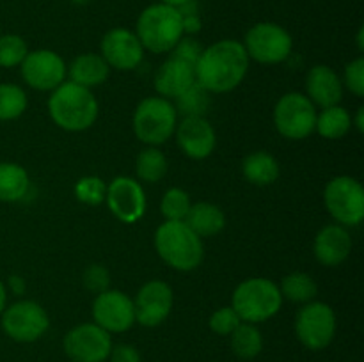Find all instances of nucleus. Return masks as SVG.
Here are the masks:
<instances>
[{
	"label": "nucleus",
	"instance_id": "obj_33",
	"mask_svg": "<svg viewBox=\"0 0 364 362\" xmlns=\"http://www.w3.org/2000/svg\"><path fill=\"white\" fill-rule=\"evenodd\" d=\"M31 52L25 39L18 34L0 35V67H20L27 53Z\"/></svg>",
	"mask_w": 364,
	"mask_h": 362
},
{
	"label": "nucleus",
	"instance_id": "obj_36",
	"mask_svg": "<svg viewBox=\"0 0 364 362\" xmlns=\"http://www.w3.org/2000/svg\"><path fill=\"white\" fill-rule=\"evenodd\" d=\"M343 87H347L348 91L352 92L358 98H363L364 96V59L363 57H358V59L350 60V62L345 66L343 78Z\"/></svg>",
	"mask_w": 364,
	"mask_h": 362
},
{
	"label": "nucleus",
	"instance_id": "obj_26",
	"mask_svg": "<svg viewBox=\"0 0 364 362\" xmlns=\"http://www.w3.org/2000/svg\"><path fill=\"white\" fill-rule=\"evenodd\" d=\"M228 337H230L231 351L242 361H252L262 353L263 334L255 323L242 322Z\"/></svg>",
	"mask_w": 364,
	"mask_h": 362
},
{
	"label": "nucleus",
	"instance_id": "obj_40",
	"mask_svg": "<svg viewBox=\"0 0 364 362\" xmlns=\"http://www.w3.org/2000/svg\"><path fill=\"white\" fill-rule=\"evenodd\" d=\"M107 361L109 362H142V357H141V351H139L137 348L132 346V344L123 343V344H116V346H112Z\"/></svg>",
	"mask_w": 364,
	"mask_h": 362
},
{
	"label": "nucleus",
	"instance_id": "obj_43",
	"mask_svg": "<svg viewBox=\"0 0 364 362\" xmlns=\"http://www.w3.org/2000/svg\"><path fill=\"white\" fill-rule=\"evenodd\" d=\"M6 307H7V286L0 280V314H2Z\"/></svg>",
	"mask_w": 364,
	"mask_h": 362
},
{
	"label": "nucleus",
	"instance_id": "obj_29",
	"mask_svg": "<svg viewBox=\"0 0 364 362\" xmlns=\"http://www.w3.org/2000/svg\"><path fill=\"white\" fill-rule=\"evenodd\" d=\"M167 163L166 155L160 151L155 146H148L142 149L135 160V174L144 183H159L166 177L167 174Z\"/></svg>",
	"mask_w": 364,
	"mask_h": 362
},
{
	"label": "nucleus",
	"instance_id": "obj_16",
	"mask_svg": "<svg viewBox=\"0 0 364 362\" xmlns=\"http://www.w3.org/2000/svg\"><path fill=\"white\" fill-rule=\"evenodd\" d=\"M105 202L112 215L124 224H135L146 213L144 188L130 176H117L107 185Z\"/></svg>",
	"mask_w": 364,
	"mask_h": 362
},
{
	"label": "nucleus",
	"instance_id": "obj_23",
	"mask_svg": "<svg viewBox=\"0 0 364 362\" xmlns=\"http://www.w3.org/2000/svg\"><path fill=\"white\" fill-rule=\"evenodd\" d=\"M199 238H210L219 234L226 226V215L213 202H196L191 206L183 220Z\"/></svg>",
	"mask_w": 364,
	"mask_h": 362
},
{
	"label": "nucleus",
	"instance_id": "obj_7",
	"mask_svg": "<svg viewBox=\"0 0 364 362\" xmlns=\"http://www.w3.org/2000/svg\"><path fill=\"white\" fill-rule=\"evenodd\" d=\"M336 312L326 302L302 304L295 316V334L308 350H326L336 336Z\"/></svg>",
	"mask_w": 364,
	"mask_h": 362
},
{
	"label": "nucleus",
	"instance_id": "obj_13",
	"mask_svg": "<svg viewBox=\"0 0 364 362\" xmlns=\"http://www.w3.org/2000/svg\"><path fill=\"white\" fill-rule=\"evenodd\" d=\"M20 73L28 87L52 92L63 82H66L68 66L57 52L39 48L27 53L23 62L20 64Z\"/></svg>",
	"mask_w": 364,
	"mask_h": 362
},
{
	"label": "nucleus",
	"instance_id": "obj_1",
	"mask_svg": "<svg viewBox=\"0 0 364 362\" xmlns=\"http://www.w3.org/2000/svg\"><path fill=\"white\" fill-rule=\"evenodd\" d=\"M249 60L240 41L220 39L208 48H203L196 62V82L210 94L230 92L244 82Z\"/></svg>",
	"mask_w": 364,
	"mask_h": 362
},
{
	"label": "nucleus",
	"instance_id": "obj_11",
	"mask_svg": "<svg viewBox=\"0 0 364 362\" xmlns=\"http://www.w3.org/2000/svg\"><path fill=\"white\" fill-rule=\"evenodd\" d=\"M316 106L302 92H287L274 106V126L290 141H302L315 131Z\"/></svg>",
	"mask_w": 364,
	"mask_h": 362
},
{
	"label": "nucleus",
	"instance_id": "obj_4",
	"mask_svg": "<svg viewBox=\"0 0 364 362\" xmlns=\"http://www.w3.org/2000/svg\"><path fill=\"white\" fill-rule=\"evenodd\" d=\"M135 34L148 52L169 53L185 35L180 11L162 2L151 4L139 14Z\"/></svg>",
	"mask_w": 364,
	"mask_h": 362
},
{
	"label": "nucleus",
	"instance_id": "obj_46",
	"mask_svg": "<svg viewBox=\"0 0 364 362\" xmlns=\"http://www.w3.org/2000/svg\"><path fill=\"white\" fill-rule=\"evenodd\" d=\"M71 4H75V6H87V4H91L92 0H70Z\"/></svg>",
	"mask_w": 364,
	"mask_h": 362
},
{
	"label": "nucleus",
	"instance_id": "obj_18",
	"mask_svg": "<svg viewBox=\"0 0 364 362\" xmlns=\"http://www.w3.org/2000/svg\"><path fill=\"white\" fill-rule=\"evenodd\" d=\"M178 148L192 160H205L217 146V135L206 117H183L176 124Z\"/></svg>",
	"mask_w": 364,
	"mask_h": 362
},
{
	"label": "nucleus",
	"instance_id": "obj_6",
	"mask_svg": "<svg viewBox=\"0 0 364 362\" xmlns=\"http://www.w3.org/2000/svg\"><path fill=\"white\" fill-rule=\"evenodd\" d=\"M178 124V114L171 99L162 96H149L135 106L132 117V128L135 137L146 146L166 144L174 135Z\"/></svg>",
	"mask_w": 364,
	"mask_h": 362
},
{
	"label": "nucleus",
	"instance_id": "obj_10",
	"mask_svg": "<svg viewBox=\"0 0 364 362\" xmlns=\"http://www.w3.org/2000/svg\"><path fill=\"white\" fill-rule=\"evenodd\" d=\"M4 334L16 343H34L50 329V316L36 300H18L0 314Z\"/></svg>",
	"mask_w": 364,
	"mask_h": 362
},
{
	"label": "nucleus",
	"instance_id": "obj_9",
	"mask_svg": "<svg viewBox=\"0 0 364 362\" xmlns=\"http://www.w3.org/2000/svg\"><path fill=\"white\" fill-rule=\"evenodd\" d=\"M242 45L249 59L259 64H279L291 55L294 38L281 25L259 21L249 28Z\"/></svg>",
	"mask_w": 364,
	"mask_h": 362
},
{
	"label": "nucleus",
	"instance_id": "obj_41",
	"mask_svg": "<svg viewBox=\"0 0 364 362\" xmlns=\"http://www.w3.org/2000/svg\"><path fill=\"white\" fill-rule=\"evenodd\" d=\"M9 290L14 295H21L25 291V280L20 275H11L9 277Z\"/></svg>",
	"mask_w": 364,
	"mask_h": 362
},
{
	"label": "nucleus",
	"instance_id": "obj_35",
	"mask_svg": "<svg viewBox=\"0 0 364 362\" xmlns=\"http://www.w3.org/2000/svg\"><path fill=\"white\" fill-rule=\"evenodd\" d=\"M240 323L242 319L238 318V314L235 312V309L231 307V305L217 309L208 319L210 329H212V332H215L217 336H230Z\"/></svg>",
	"mask_w": 364,
	"mask_h": 362
},
{
	"label": "nucleus",
	"instance_id": "obj_30",
	"mask_svg": "<svg viewBox=\"0 0 364 362\" xmlns=\"http://www.w3.org/2000/svg\"><path fill=\"white\" fill-rule=\"evenodd\" d=\"M176 114L181 117H205L210 106V92L196 82L194 85L173 99Z\"/></svg>",
	"mask_w": 364,
	"mask_h": 362
},
{
	"label": "nucleus",
	"instance_id": "obj_37",
	"mask_svg": "<svg viewBox=\"0 0 364 362\" xmlns=\"http://www.w3.org/2000/svg\"><path fill=\"white\" fill-rule=\"evenodd\" d=\"M82 283H84L85 290H89L91 293L98 295V293H102V291L109 290L110 273L105 266L91 265L85 268L84 275H82Z\"/></svg>",
	"mask_w": 364,
	"mask_h": 362
},
{
	"label": "nucleus",
	"instance_id": "obj_8",
	"mask_svg": "<svg viewBox=\"0 0 364 362\" xmlns=\"http://www.w3.org/2000/svg\"><path fill=\"white\" fill-rule=\"evenodd\" d=\"M323 202L340 226L355 227L364 219V188L355 177L336 176L326 185Z\"/></svg>",
	"mask_w": 364,
	"mask_h": 362
},
{
	"label": "nucleus",
	"instance_id": "obj_39",
	"mask_svg": "<svg viewBox=\"0 0 364 362\" xmlns=\"http://www.w3.org/2000/svg\"><path fill=\"white\" fill-rule=\"evenodd\" d=\"M178 11H180L181 21H183L185 35L198 34L203 27V21H201V14H199L196 0H191V2L185 4V6H181Z\"/></svg>",
	"mask_w": 364,
	"mask_h": 362
},
{
	"label": "nucleus",
	"instance_id": "obj_2",
	"mask_svg": "<svg viewBox=\"0 0 364 362\" xmlns=\"http://www.w3.org/2000/svg\"><path fill=\"white\" fill-rule=\"evenodd\" d=\"M48 114L60 130L84 131L98 119L100 105L91 89L68 80L50 92Z\"/></svg>",
	"mask_w": 364,
	"mask_h": 362
},
{
	"label": "nucleus",
	"instance_id": "obj_42",
	"mask_svg": "<svg viewBox=\"0 0 364 362\" xmlns=\"http://www.w3.org/2000/svg\"><path fill=\"white\" fill-rule=\"evenodd\" d=\"M352 124H355V128H358L359 133H363L364 131V109L363 106H359L358 109V116H355V121H352Z\"/></svg>",
	"mask_w": 364,
	"mask_h": 362
},
{
	"label": "nucleus",
	"instance_id": "obj_27",
	"mask_svg": "<svg viewBox=\"0 0 364 362\" xmlns=\"http://www.w3.org/2000/svg\"><path fill=\"white\" fill-rule=\"evenodd\" d=\"M350 128L352 117L345 106H327V109H322V112L316 114L315 131H318L323 138L338 141V138L345 137L350 131Z\"/></svg>",
	"mask_w": 364,
	"mask_h": 362
},
{
	"label": "nucleus",
	"instance_id": "obj_34",
	"mask_svg": "<svg viewBox=\"0 0 364 362\" xmlns=\"http://www.w3.org/2000/svg\"><path fill=\"white\" fill-rule=\"evenodd\" d=\"M75 195L84 204L98 206L105 202L107 183L100 176H84L75 185Z\"/></svg>",
	"mask_w": 364,
	"mask_h": 362
},
{
	"label": "nucleus",
	"instance_id": "obj_3",
	"mask_svg": "<svg viewBox=\"0 0 364 362\" xmlns=\"http://www.w3.org/2000/svg\"><path fill=\"white\" fill-rule=\"evenodd\" d=\"M155 248L160 259L178 272H192L205 258L203 238L183 220H166L155 233Z\"/></svg>",
	"mask_w": 364,
	"mask_h": 362
},
{
	"label": "nucleus",
	"instance_id": "obj_25",
	"mask_svg": "<svg viewBox=\"0 0 364 362\" xmlns=\"http://www.w3.org/2000/svg\"><path fill=\"white\" fill-rule=\"evenodd\" d=\"M28 172L14 162H0V202H18L28 194Z\"/></svg>",
	"mask_w": 364,
	"mask_h": 362
},
{
	"label": "nucleus",
	"instance_id": "obj_20",
	"mask_svg": "<svg viewBox=\"0 0 364 362\" xmlns=\"http://www.w3.org/2000/svg\"><path fill=\"white\" fill-rule=\"evenodd\" d=\"M306 96L320 109L340 105L343 98V82L333 67L316 64L306 75Z\"/></svg>",
	"mask_w": 364,
	"mask_h": 362
},
{
	"label": "nucleus",
	"instance_id": "obj_22",
	"mask_svg": "<svg viewBox=\"0 0 364 362\" xmlns=\"http://www.w3.org/2000/svg\"><path fill=\"white\" fill-rule=\"evenodd\" d=\"M110 75L109 64L105 62L100 53H80L71 60L68 66V77L73 84L82 85L85 89H92L107 82Z\"/></svg>",
	"mask_w": 364,
	"mask_h": 362
},
{
	"label": "nucleus",
	"instance_id": "obj_19",
	"mask_svg": "<svg viewBox=\"0 0 364 362\" xmlns=\"http://www.w3.org/2000/svg\"><path fill=\"white\" fill-rule=\"evenodd\" d=\"M313 252L320 265L323 266H340L347 261L352 252V238L347 227L340 224H329L316 233Z\"/></svg>",
	"mask_w": 364,
	"mask_h": 362
},
{
	"label": "nucleus",
	"instance_id": "obj_32",
	"mask_svg": "<svg viewBox=\"0 0 364 362\" xmlns=\"http://www.w3.org/2000/svg\"><path fill=\"white\" fill-rule=\"evenodd\" d=\"M191 206V195H188L183 188L173 187L162 195V201H160V213H162L166 220H185Z\"/></svg>",
	"mask_w": 364,
	"mask_h": 362
},
{
	"label": "nucleus",
	"instance_id": "obj_17",
	"mask_svg": "<svg viewBox=\"0 0 364 362\" xmlns=\"http://www.w3.org/2000/svg\"><path fill=\"white\" fill-rule=\"evenodd\" d=\"M100 55L105 59L110 70L132 71L139 67L144 59V46L139 41L137 34L130 28H110L102 38Z\"/></svg>",
	"mask_w": 364,
	"mask_h": 362
},
{
	"label": "nucleus",
	"instance_id": "obj_44",
	"mask_svg": "<svg viewBox=\"0 0 364 362\" xmlns=\"http://www.w3.org/2000/svg\"><path fill=\"white\" fill-rule=\"evenodd\" d=\"M162 4H166V6H171V7H176V9H180L181 6H185V4H188L191 0H160Z\"/></svg>",
	"mask_w": 364,
	"mask_h": 362
},
{
	"label": "nucleus",
	"instance_id": "obj_31",
	"mask_svg": "<svg viewBox=\"0 0 364 362\" xmlns=\"http://www.w3.org/2000/svg\"><path fill=\"white\" fill-rule=\"evenodd\" d=\"M27 92L16 84H0V121H14L27 110Z\"/></svg>",
	"mask_w": 364,
	"mask_h": 362
},
{
	"label": "nucleus",
	"instance_id": "obj_5",
	"mask_svg": "<svg viewBox=\"0 0 364 362\" xmlns=\"http://www.w3.org/2000/svg\"><path fill=\"white\" fill-rule=\"evenodd\" d=\"M231 307L245 323H263L274 318L283 307L279 284L267 277H251L235 287Z\"/></svg>",
	"mask_w": 364,
	"mask_h": 362
},
{
	"label": "nucleus",
	"instance_id": "obj_14",
	"mask_svg": "<svg viewBox=\"0 0 364 362\" xmlns=\"http://www.w3.org/2000/svg\"><path fill=\"white\" fill-rule=\"evenodd\" d=\"M92 322L109 334H123L135 325L134 298L119 290H105L96 295L91 307Z\"/></svg>",
	"mask_w": 364,
	"mask_h": 362
},
{
	"label": "nucleus",
	"instance_id": "obj_15",
	"mask_svg": "<svg viewBox=\"0 0 364 362\" xmlns=\"http://www.w3.org/2000/svg\"><path fill=\"white\" fill-rule=\"evenodd\" d=\"M174 305V293L167 283L160 279L142 284L134 298L135 323L146 329L159 327L169 318Z\"/></svg>",
	"mask_w": 364,
	"mask_h": 362
},
{
	"label": "nucleus",
	"instance_id": "obj_21",
	"mask_svg": "<svg viewBox=\"0 0 364 362\" xmlns=\"http://www.w3.org/2000/svg\"><path fill=\"white\" fill-rule=\"evenodd\" d=\"M153 82H155V91L159 92V96L173 102L181 92L196 84V66L187 60L169 55L166 62L160 64L156 70Z\"/></svg>",
	"mask_w": 364,
	"mask_h": 362
},
{
	"label": "nucleus",
	"instance_id": "obj_38",
	"mask_svg": "<svg viewBox=\"0 0 364 362\" xmlns=\"http://www.w3.org/2000/svg\"><path fill=\"white\" fill-rule=\"evenodd\" d=\"M201 52H203L201 45H199L194 38H191V35H183V38L178 41V45L171 50L169 55L178 57V59H181V60H187V62L194 64L196 66V62H198Z\"/></svg>",
	"mask_w": 364,
	"mask_h": 362
},
{
	"label": "nucleus",
	"instance_id": "obj_45",
	"mask_svg": "<svg viewBox=\"0 0 364 362\" xmlns=\"http://www.w3.org/2000/svg\"><path fill=\"white\" fill-rule=\"evenodd\" d=\"M363 34H364V28L361 27V28H359V32H358V45H359V50H361V52H363V48H364V45H363Z\"/></svg>",
	"mask_w": 364,
	"mask_h": 362
},
{
	"label": "nucleus",
	"instance_id": "obj_28",
	"mask_svg": "<svg viewBox=\"0 0 364 362\" xmlns=\"http://www.w3.org/2000/svg\"><path fill=\"white\" fill-rule=\"evenodd\" d=\"M283 300L295 302V304H308L315 300L318 295V286L315 279L304 272H291L283 277L279 286Z\"/></svg>",
	"mask_w": 364,
	"mask_h": 362
},
{
	"label": "nucleus",
	"instance_id": "obj_12",
	"mask_svg": "<svg viewBox=\"0 0 364 362\" xmlns=\"http://www.w3.org/2000/svg\"><path fill=\"white\" fill-rule=\"evenodd\" d=\"M112 346V334L95 322L73 327L63 339L64 353L71 362H105Z\"/></svg>",
	"mask_w": 364,
	"mask_h": 362
},
{
	"label": "nucleus",
	"instance_id": "obj_24",
	"mask_svg": "<svg viewBox=\"0 0 364 362\" xmlns=\"http://www.w3.org/2000/svg\"><path fill=\"white\" fill-rule=\"evenodd\" d=\"M242 174L256 187H269L279 177V162L269 151H255L242 162Z\"/></svg>",
	"mask_w": 364,
	"mask_h": 362
}]
</instances>
